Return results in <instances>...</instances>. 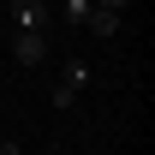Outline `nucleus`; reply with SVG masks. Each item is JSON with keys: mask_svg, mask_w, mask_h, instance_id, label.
Masks as SVG:
<instances>
[{"mask_svg": "<svg viewBox=\"0 0 155 155\" xmlns=\"http://www.w3.org/2000/svg\"><path fill=\"white\" fill-rule=\"evenodd\" d=\"M12 60H18V66H42V60H48V36H42V30H18V36H12Z\"/></svg>", "mask_w": 155, "mask_h": 155, "instance_id": "nucleus-2", "label": "nucleus"}, {"mask_svg": "<svg viewBox=\"0 0 155 155\" xmlns=\"http://www.w3.org/2000/svg\"><path fill=\"white\" fill-rule=\"evenodd\" d=\"M0 155H24V143L18 137H0Z\"/></svg>", "mask_w": 155, "mask_h": 155, "instance_id": "nucleus-6", "label": "nucleus"}, {"mask_svg": "<svg viewBox=\"0 0 155 155\" xmlns=\"http://www.w3.org/2000/svg\"><path fill=\"white\" fill-rule=\"evenodd\" d=\"M84 90H90V66H84V60H66V66H60V84H54V96H48V101L66 114V107H72Z\"/></svg>", "mask_w": 155, "mask_h": 155, "instance_id": "nucleus-1", "label": "nucleus"}, {"mask_svg": "<svg viewBox=\"0 0 155 155\" xmlns=\"http://www.w3.org/2000/svg\"><path fill=\"white\" fill-rule=\"evenodd\" d=\"M90 6H107V12H125L131 0H90Z\"/></svg>", "mask_w": 155, "mask_h": 155, "instance_id": "nucleus-7", "label": "nucleus"}, {"mask_svg": "<svg viewBox=\"0 0 155 155\" xmlns=\"http://www.w3.org/2000/svg\"><path fill=\"white\" fill-rule=\"evenodd\" d=\"M60 6V18L72 24V30H84V24H90V0H54Z\"/></svg>", "mask_w": 155, "mask_h": 155, "instance_id": "nucleus-5", "label": "nucleus"}, {"mask_svg": "<svg viewBox=\"0 0 155 155\" xmlns=\"http://www.w3.org/2000/svg\"><path fill=\"white\" fill-rule=\"evenodd\" d=\"M12 30H48V0H12Z\"/></svg>", "mask_w": 155, "mask_h": 155, "instance_id": "nucleus-3", "label": "nucleus"}, {"mask_svg": "<svg viewBox=\"0 0 155 155\" xmlns=\"http://www.w3.org/2000/svg\"><path fill=\"white\" fill-rule=\"evenodd\" d=\"M119 24H125V12H107V6H90V24H84V30H96V36H119Z\"/></svg>", "mask_w": 155, "mask_h": 155, "instance_id": "nucleus-4", "label": "nucleus"}]
</instances>
